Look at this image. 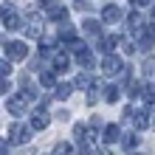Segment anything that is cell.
Masks as SVG:
<instances>
[{
    "instance_id": "e0dca14e",
    "label": "cell",
    "mask_w": 155,
    "mask_h": 155,
    "mask_svg": "<svg viewBox=\"0 0 155 155\" xmlns=\"http://www.w3.org/2000/svg\"><path fill=\"white\" fill-rule=\"evenodd\" d=\"M54 96L68 99V96H71V85H57V87H54Z\"/></svg>"
},
{
    "instance_id": "ac0fdd59",
    "label": "cell",
    "mask_w": 155,
    "mask_h": 155,
    "mask_svg": "<svg viewBox=\"0 0 155 155\" xmlns=\"http://www.w3.org/2000/svg\"><path fill=\"white\" fill-rule=\"evenodd\" d=\"M12 74V62L8 59H0V76H8Z\"/></svg>"
},
{
    "instance_id": "603a6c76",
    "label": "cell",
    "mask_w": 155,
    "mask_h": 155,
    "mask_svg": "<svg viewBox=\"0 0 155 155\" xmlns=\"http://www.w3.org/2000/svg\"><path fill=\"white\" fill-rule=\"evenodd\" d=\"M138 155H141V152H138Z\"/></svg>"
},
{
    "instance_id": "7c38bea8",
    "label": "cell",
    "mask_w": 155,
    "mask_h": 155,
    "mask_svg": "<svg viewBox=\"0 0 155 155\" xmlns=\"http://www.w3.org/2000/svg\"><path fill=\"white\" fill-rule=\"evenodd\" d=\"M51 155H74V147H71L68 141H59L57 147H54V152Z\"/></svg>"
},
{
    "instance_id": "ba28073f",
    "label": "cell",
    "mask_w": 155,
    "mask_h": 155,
    "mask_svg": "<svg viewBox=\"0 0 155 155\" xmlns=\"http://www.w3.org/2000/svg\"><path fill=\"white\" fill-rule=\"evenodd\" d=\"M40 34H42V17L28 14V20H25V37H40Z\"/></svg>"
},
{
    "instance_id": "5bb4252c",
    "label": "cell",
    "mask_w": 155,
    "mask_h": 155,
    "mask_svg": "<svg viewBox=\"0 0 155 155\" xmlns=\"http://www.w3.org/2000/svg\"><path fill=\"white\" fill-rule=\"evenodd\" d=\"M40 85H42V87H57V76L45 71V74H40Z\"/></svg>"
},
{
    "instance_id": "52a82bcc",
    "label": "cell",
    "mask_w": 155,
    "mask_h": 155,
    "mask_svg": "<svg viewBox=\"0 0 155 155\" xmlns=\"http://www.w3.org/2000/svg\"><path fill=\"white\" fill-rule=\"evenodd\" d=\"M121 17H124V12H121L116 3H107V6L102 8V23H118Z\"/></svg>"
},
{
    "instance_id": "30bf717a",
    "label": "cell",
    "mask_w": 155,
    "mask_h": 155,
    "mask_svg": "<svg viewBox=\"0 0 155 155\" xmlns=\"http://www.w3.org/2000/svg\"><path fill=\"white\" fill-rule=\"evenodd\" d=\"M82 28H85V34H90V37H99L102 23H99V20H85V23H82Z\"/></svg>"
},
{
    "instance_id": "2e32d148",
    "label": "cell",
    "mask_w": 155,
    "mask_h": 155,
    "mask_svg": "<svg viewBox=\"0 0 155 155\" xmlns=\"http://www.w3.org/2000/svg\"><path fill=\"white\" fill-rule=\"evenodd\" d=\"M121 144H124V150H135V147H138V138H135L133 133H127L124 138H121Z\"/></svg>"
},
{
    "instance_id": "3957f363",
    "label": "cell",
    "mask_w": 155,
    "mask_h": 155,
    "mask_svg": "<svg viewBox=\"0 0 155 155\" xmlns=\"http://www.w3.org/2000/svg\"><path fill=\"white\" fill-rule=\"evenodd\" d=\"M6 107H8V113H12L14 118H20V116H25V110H28V99L20 93V96L8 99V102H6Z\"/></svg>"
},
{
    "instance_id": "7402d4cb",
    "label": "cell",
    "mask_w": 155,
    "mask_h": 155,
    "mask_svg": "<svg viewBox=\"0 0 155 155\" xmlns=\"http://www.w3.org/2000/svg\"><path fill=\"white\" fill-rule=\"evenodd\" d=\"M0 93H6V82H0Z\"/></svg>"
},
{
    "instance_id": "277c9868",
    "label": "cell",
    "mask_w": 155,
    "mask_h": 155,
    "mask_svg": "<svg viewBox=\"0 0 155 155\" xmlns=\"http://www.w3.org/2000/svg\"><path fill=\"white\" fill-rule=\"evenodd\" d=\"M102 71H104L107 76H116L118 71H124L121 57H116V54H107V57H104V62H102Z\"/></svg>"
},
{
    "instance_id": "8fae6325",
    "label": "cell",
    "mask_w": 155,
    "mask_h": 155,
    "mask_svg": "<svg viewBox=\"0 0 155 155\" xmlns=\"http://www.w3.org/2000/svg\"><path fill=\"white\" fill-rule=\"evenodd\" d=\"M48 17H51V20H68V8H62V6H51L48 8Z\"/></svg>"
},
{
    "instance_id": "9a60e30c",
    "label": "cell",
    "mask_w": 155,
    "mask_h": 155,
    "mask_svg": "<svg viewBox=\"0 0 155 155\" xmlns=\"http://www.w3.org/2000/svg\"><path fill=\"white\" fill-rule=\"evenodd\" d=\"M118 96H121V90H118L116 85H110V87L104 90V99H107V102H110V104H113V102H118Z\"/></svg>"
},
{
    "instance_id": "8992f818",
    "label": "cell",
    "mask_w": 155,
    "mask_h": 155,
    "mask_svg": "<svg viewBox=\"0 0 155 155\" xmlns=\"http://www.w3.org/2000/svg\"><path fill=\"white\" fill-rule=\"evenodd\" d=\"M48 121H51V118H48V113H45V107H37V110H34L31 113V130H45V127H48Z\"/></svg>"
},
{
    "instance_id": "7a4b0ae2",
    "label": "cell",
    "mask_w": 155,
    "mask_h": 155,
    "mask_svg": "<svg viewBox=\"0 0 155 155\" xmlns=\"http://www.w3.org/2000/svg\"><path fill=\"white\" fill-rule=\"evenodd\" d=\"M6 54H8V62H23L25 57H28V45L20 42V40H14V42L6 45Z\"/></svg>"
},
{
    "instance_id": "5b68a950",
    "label": "cell",
    "mask_w": 155,
    "mask_h": 155,
    "mask_svg": "<svg viewBox=\"0 0 155 155\" xmlns=\"http://www.w3.org/2000/svg\"><path fill=\"white\" fill-rule=\"evenodd\" d=\"M0 17H3V25H6L8 31H14L17 25H20V17H17V12H14L12 6H3V8H0Z\"/></svg>"
},
{
    "instance_id": "9c48e42d",
    "label": "cell",
    "mask_w": 155,
    "mask_h": 155,
    "mask_svg": "<svg viewBox=\"0 0 155 155\" xmlns=\"http://www.w3.org/2000/svg\"><path fill=\"white\" fill-rule=\"evenodd\" d=\"M118 135H121V130H118V124H107L104 127V144H116Z\"/></svg>"
},
{
    "instance_id": "4fadbf2b",
    "label": "cell",
    "mask_w": 155,
    "mask_h": 155,
    "mask_svg": "<svg viewBox=\"0 0 155 155\" xmlns=\"http://www.w3.org/2000/svg\"><path fill=\"white\" fill-rule=\"evenodd\" d=\"M54 71L65 74V71H68V57H62V54H57V57H54Z\"/></svg>"
},
{
    "instance_id": "d6986e66",
    "label": "cell",
    "mask_w": 155,
    "mask_h": 155,
    "mask_svg": "<svg viewBox=\"0 0 155 155\" xmlns=\"http://www.w3.org/2000/svg\"><path fill=\"white\" fill-rule=\"evenodd\" d=\"M37 6H42V8H51V6H57V0H37Z\"/></svg>"
},
{
    "instance_id": "44dd1931",
    "label": "cell",
    "mask_w": 155,
    "mask_h": 155,
    "mask_svg": "<svg viewBox=\"0 0 155 155\" xmlns=\"http://www.w3.org/2000/svg\"><path fill=\"white\" fill-rule=\"evenodd\" d=\"M0 155H6V141H0Z\"/></svg>"
},
{
    "instance_id": "6da1fadb",
    "label": "cell",
    "mask_w": 155,
    "mask_h": 155,
    "mask_svg": "<svg viewBox=\"0 0 155 155\" xmlns=\"http://www.w3.org/2000/svg\"><path fill=\"white\" fill-rule=\"evenodd\" d=\"M8 138H12V144H28L31 141V127L20 124V121H12V127H8Z\"/></svg>"
},
{
    "instance_id": "ffe728a7",
    "label": "cell",
    "mask_w": 155,
    "mask_h": 155,
    "mask_svg": "<svg viewBox=\"0 0 155 155\" xmlns=\"http://www.w3.org/2000/svg\"><path fill=\"white\" fill-rule=\"evenodd\" d=\"M130 3H133L135 8H147V3H150V0H130Z\"/></svg>"
}]
</instances>
